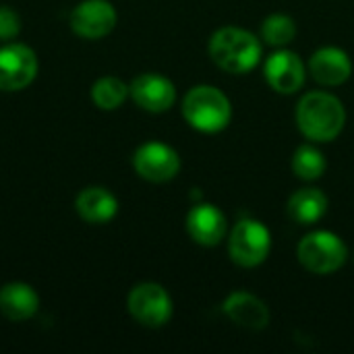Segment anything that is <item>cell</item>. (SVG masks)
I'll return each instance as SVG.
<instances>
[{
  "instance_id": "cell-1",
  "label": "cell",
  "mask_w": 354,
  "mask_h": 354,
  "mask_svg": "<svg viewBox=\"0 0 354 354\" xmlns=\"http://www.w3.org/2000/svg\"><path fill=\"white\" fill-rule=\"evenodd\" d=\"M295 116L299 131L315 143L334 141L346 124L344 104L328 91L305 93L297 106Z\"/></svg>"
},
{
  "instance_id": "cell-2",
  "label": "cell",
  "mask_w": 354,
  "mask_h": 354,
  "mask_svg": "<svg viewBox=\"0 0 354 354\" xmlns=\"http://www.w3.org/2000/svg\"><path fill=\"white\" fill-rule=\"evenodd\" d=\"M212 60L226 73L247 75L261 60L259 39L243 27H222L218 29L207 44Z\"/></svg>"
},
{
  "instance_id": "cell-3",
  "label": "cell",
  "mask_w": 354,
  "mask_h": 354,
  "mask_svg": "<svg viewBox=\"0 0 354 354\" xmlns=\"http://www.w3.org/2000/svg\"><path fill=\"white\" fill-rule=\"evenodd\" d=\"M183 116L199 133H220L232 120V104L228 95L214 85H195L183 100Z\"/></svg>"
},
{
  "instance_id": "cell-4",
  "label": "cell",
  "mask_w": 354,
  "mask_h": 354,
  "mask_svg": "<svg viewBox=\"0 0 354 354\" xmlns=\"http://www.w3.org/2000/svg\"><path fill=\"white\" fill-rule=\"evenodd\" d=\"M297 257L307 272L330 276L344 268L348 259V247L338 234L330 230H315L303 236L297 247Z\"/></svg>"
},
{
  "instance_id": "cell-5",
  "label": "cell",
  "mask_w": 354,
  "mask_h": 354,
  "mask_svg": "<svg viewBox=\"0 0 354 354\" xmlns=\"http://www.w3.org/2000/svg\"><path fill=\"white\" fill-rule=\"evenodd\" d=\"M272 251V232L270 228L255 220L243 218L239 220L228 236V255L241 268H257L261 266Z\"/></svg>"
},
{
  "instance_id": "cell-6",
  "label": "cell",
  "mask_w": 354,
  "mask_h": 354,
  "mask_svg": "<svg viewBox=\"0 0 354 354\" xmlns=\"http://www.w3.org/2000/svg\"><path fill=\"white\" fill-rule=\"evenodd\" d=\"M129 313L135 322L145 328H162L172 317V299L168 290L156 282H141L137 284L127 299Z\"/></svg>"
},
{
  "instance_id": "cell-7",
  "label": "cell",
  "mask_w": 354,
  "mask_h": 354,
  "mask_svg": "<svg viewBox=\"0 0 354 354\" xmlns=\"http://www.w3.org/2000/svg\"><path fill=\"white\" fill-rule=\"evenodd\" d=\"M37 75V56L25 44L0 48V91H21Z\"/></svg>"
},
{
  "instance_id": "cell-8",
  "label": "cell",
  "mask_w": 354,
  "mask_h": 354,
  "mask_svg": "<svg viewBox=\"0 0 354 354\" xmlns=\"http://www.w3.org/2000/svg\"><path fill=\"white\" fill-rule=\"evenodd\" d=\"M135 172L149 183H168L180 172V158L176 149L166 143H143L133 156Z\"/></svg>"
},
{
  "instance_id": "cell-9",
  "label": "cell",
  "mask_w": 354,
  "mask_h": 354,
  "mask_svg": "<svg viewBox=\"0 0 354 354\" xmlns=\"http://www.w3.org/2000/svg\"><path fill=\"white\" fill-rule=\"evenodd\" d=\"M263 75L268 85L282 93V95H292L303 89L307 73H305V62L301 56L292 50L278 48L263 64Z\"/></svg>"
},
{
  "instance_id": "cell-10",
  "label": "cell",
  "mask_w": 354,
  "mask_h": 354,
  "mask_svg": "<svg viewBox=\"0 0 354 354\" xmlns=\"http://www.w3.org/2000/svg\"><path fill=\"white\" fill-rule=\"evenodd\" d=\"M68 21L79 37L100 39L116 27L118 15L108 0H83L73 8Z\"/></svg>"
},
{
  "instance_id": "cell-11",
  "label": "cell",
  "mask_w": 354,
  "mask_h": 354,
  "mask_svg": "<svg viewBox=\"0 0 354 354\" xmlns=\"http://www.w3.org/2000/svg\"><path fill=\"white\" fill-rule=\"evenodd\" d=\"M129 93L141 110H147L153 114L170 110L176 100L174 83L168 77L158 75V73H143L135 77L133 83L129 85Z\"/></svg>"
},
{
  "instance_id": "cell-12",
  "label": "cell",
  "mask_w": 354,
  "mask_h": 354,
  "mask_svg": "<svg viewBox=\"0 0 354 354\" xmlns=\"http://www.w3.org/2000/svg\"><path fill=\"white\" fill-rule=\"evenodd\" d=\"M226 216L212 203H197L187 214V232L201 247H218L226 239Z\"/></svg>"
},
{
  "instance_id": "cell-13",
  "label": "cell",
  "mask_w": 354,
  "mask_h": 354,
  "mask_svg": "<svg viewBox=\"0 0 354 354\" xmlns=\"http://www.w3.org/2000/svg\"><path fill=\"white\" fill-rule=\"evenodd\" d=\"M309 73L313 79L326 87H338L346 83L353 75L351 56L336 46H324L315 50L309 58Z\"/></svg>"
},
{
  "instance_id": "cell-14",
  "label": "cell",
  "mask_w": 354,
  "mask_h": 354,
  "mask_svg": "<svg viewBox=\"0 0 354 354\" xmlns=\"http://www.w3.org/2000/svg\"><path fill=\"white\" fill-rule=\"evenodd\" d=\"M222 311L234 326L245 328V330L257 332V330H263L270 326L268 305L259 297L245 292V290L230 292L226 297V301L222 303Z\"/></svg>"
},
{
  "instance_id": "cell-15",
  "label": "cell",
  "mask_w": 354,
  "mask_h": 354,
  "mask_svg": "<svg viewBox=\"0 0 354 354\" xmlns=\"http://www.w3.org/2000/svg\"><path fill=\"white\" fill-rule=\"evenodd\" d=\"M75 209L87 224H108L118 214V199L104 187H87L77 195Z\"/></svg>"
},
{
  "instance_id": "cell-16",
  "label": "cell",
  "mask_w": 354,
  "mask_h": 354,
  "mask_svg": "<svg viewBox=\"0 0 354 354\" xmlns=\"http://www.w3.org/2000/svg\"><path fill=\"white\" fill-rule=\"evenodd\" d=\"M39 309L37 292L25 282H10L0 288V313L10 322L31 319Z\"/></svg>"
},
{
  "instance_id": "cell-17",
  "label": "cell",
  "mask_w": 354,
  "mask_h": 354,
  "mask_svg": "<svg viewBox=\"0 0 354 354\" xmlns=\"http://www.w3.org/2000/svg\"><path fill=\"white\" fill-rule=\"evenodd\" d=\"M286 212L297 224H303V226L317 224L328 212V197L317 187L299 189L290 195L286 203Z\"/></svg>"
},
{
  "instance_id": "cell-18",
  "label": "cell",
  "mask_w": 354,
  "mask_h": 354,
  "mask_svg": "<svg viewBox=\"0 0 354 354\" xmlns=\"http://www.w3.org/2000/svg\"><path fill=\"white\" fill-rule=\"evenodd\" d=\"M129 95V85L118 77H102L91 85V100L100 110H116Z\"/></svg>"
},
{
  "instance_id": "cell-19",
  "label": "cell",
  "mask_w": 354,
  "mask_h": 354,
  "mask_svg": "<svg viewBox=\"0 0 354 354\" xmlns=\"http://www.w3.org/2000/svg\"><path fill=\"white\" fill-rule=\"evenodd\" d=\"M297 37V23L292 17L274 12L261 23V39L272 48H286Z\"/></svg>"
},
{
  "instance_id": "cell-20",
  "label": "cell",
  "mask_w": 354,
  "mask_h": 354,
  "mask_svg": "<svg viewBox=\"0 0 354 354\" xmlns=\"http://www.w3.org/2000/svg\"><path fill=\"white\" fill-rule=\"evenodd\" d=\"M292 172L301 180H317L326 174V156L313 145H301L292 156Z\"/></svg>"
},
{
  "instance_id": "cell-21",
  "label": "cell",
  "mask_w": 354,
  "mask_h": 354,
  "mask_svg": "<svg viewBox=\"0 0 354 354\" xmlns=\"http://www.w3.org/2000/svg\"><path fill=\"white\" fill-rule=\"evenodd\" d=\"M21 31V19L10 6H0V39H15Z\"/></svg>"
}]
</instances>
